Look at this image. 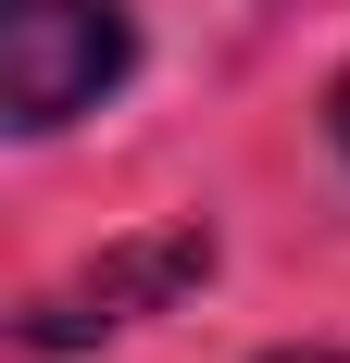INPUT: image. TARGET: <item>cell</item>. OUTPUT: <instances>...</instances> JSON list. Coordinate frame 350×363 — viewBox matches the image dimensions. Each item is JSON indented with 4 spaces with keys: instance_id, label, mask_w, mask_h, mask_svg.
I'll list each match as a JSON object with an SVG mask.
<instances>
[{
    "instance_id": "cell-1",
    "label": "cell",
    "mask_w": 350,
    "mask_h": 363,
    "mask_svg": "<svg viewBox=\"0 0 350 363\" xmlns=\"http://www.w3.org/2000/svg\"><path fill=\"white\" fill-rule=\"evenodd\" d=\"M125 63H138L125 0H0V113L26 138L101 113V88H125Z\"/></svg>"
},
{
    "instance_id": "cell-3",
    "label": "cell",
    "mask_w": 350,
    "mask_h": 363,
    "mask_svg": "<svg viewBox=\"0 0 350 363\" xmlns=\"http://www.w3.org/2000/svg\"><path fill=\"white\" fill-rule=\"evenodd\" d=\"M325 125H338V150H350V75H338V88H325Z\"/></svg>"
},
{
    "instance_id": "cell-4",
    "label": "cell",
    "mask_w": 350,
    "mask_h": 363,
    "mask_svg": "<svg viewBox=\"0 0 350 363\" xmlns=\"http://www.w3.org/2000/svg\"><path fill=\"white\" fill-rule=\"evenodd\" d=\"M276 363H350V338H325V351H276Z\"/></svg>"
},
{
    "instance_id": "cell-2",
    "label": "cell",
    "mask_w": 350,
    "mask_h": 363,
    "mask_svg": "<svg viewBox=\"0 0 350 363\" xmlns=\"http://www.w3.org/2000/svg\"><path fill=\"white\" fill-rule=\"evenodd\" d=\"M213 276V225H150V238H113L101 263H75V276H50V289L26 301V351H88V338L138 326V313H163L175 289H201Z\"/></svg>"
}]
</instances>
